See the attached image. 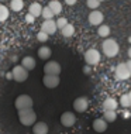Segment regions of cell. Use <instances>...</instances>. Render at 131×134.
Wrapping results in <instances>:
<instances>
[{
  "label": "cell",
  "mask_w": 131,
  "mask_h": 134,
  "mask_svg": "<svg viewBox=\"0 0 131 134\" xmlns=\"http://www.w3.org/2000/svg\"><path fill=\"white\" fill-rule=\"evenodd\" d=\"M54 12L49 9V6H47V7H42V12H41V17L44 20H52L54 19Z\"/></svg>",
  "instance_id": "cb8c5ba5"
},
{
  "label": "cell",
  "mask_w": 131,
  "mask_h": 134,
  "mask_svg": "<svg viewBox=\"0 0 131 134\" xmlns=\"http://www.w3.org/2000/svg\"><path fill=\"white\" fill-rule=\"evenodd\" d=\"M114 76L117 81H126L131 76V72L130 69L127 68V64L123 62V64H118L116 66V71H114Z\"/></svg>",
  "instance_id": "277c9868"
},
{
  "label": "cell",
  "mask_w": 131,
  "mask_h": 134,
  "mask_svg": "<svg viewBox=\"0 0 131 134\" xmlns=\"http://www.w3.org/2000/svg\"><path fill=\"white\" fill-rule=\"evenodd\" d=\"M48 37H49V34H47L45 31H38V34H37V40L39 42H47L48 41Z\"/></svg>",
  "instance_id": "83f0119b"
},
{
  "label": "cell",
  "mask_w": 131,
  "mask_h": 134,
  "mask_svg": "<svg viewBox=\"0 0 131 134\" xmlns=\"http://www.w3.org/2000/svg\"><path fill=\"white\" fill-rule=\"evenodd\" d=\"M12 74H13V79L16 82H24V81H27V78H28V71L25 69L23 65H16V66L13 68Z\"/></svg>",
  "instance_id": "5b68a950"
},
{
  "label": "cell",
  "mask_w": 131,
  "mask_h": 134,
  "mask_svg": "<svg viewBox=\"0 0 131 134\" xmlns=\"http://www.w3.org/2000/svg\"><path fill=\"white\" fill-rule=\"evenodd\" d=\"M76 123V116L72 113V111H65L61 116V124L64 127H72Z\"/></svg>",
  "instance_id": "8fae6325"
},
{
  "label": "cell",
  "mask_w": 131,
  "mask_h": 134,
  "mask_svg": "<svg viewBox=\"0 0 131 134\" xmlns=\"http://www.w3.org/2000/svg\"><path fill=\"white\" fill-rule=\"evenodd\" d=\"M127 54H128V58H131V47L128 48V52H127Z\"/></svg>",
  "instance_id": "836d02e7"
},
{
  "label": "cell",
  "mask_w": 131,
  "mask_h": 134,
  "mask_svg": "<svg viewBox=\"0 0 131 134\" xmlns=\"http://www.w3.org/2000/svg\"><path fill=\"white\" fill-rule=\"evenodd\" d=\"M87 20H89V23L92 24V26H100V24H103L104 16L101 12H99V10H92L89 14V17H87Z\"/></svg>",
  "instance_id": "9c48e42d"
},
{
  "label": "cell",
  "mask_w": 131,
  "mask_h": 134,
  "mask_svg": "<svg viewBox=\"0 0 131 134\" xmlns=\"http://www.w3.org/2000/svg\"><path fill=\"white\" fill-rule=\"evenodd\" d=\"M118 107V102L113 97H107L103 102V110H116Z\"/></svg>",
  "instance_id": "2e32d148"
},
{
  "label": "cell",
  "mask_w": 131,
  "mask_h": 134,
  "mask_svg": "<svg viewBox=\"0 0 131 134\" xmlns=\"http://www.w3.org/2000/svg\"><path fill=\"white\" fill-rule=\"evenodd\" d=\"M7 17H9V9L4 4H0V23L6 21Z\"/></svg>",
  "instance_id": "d4e9b609"
},
{
  "label": "cell",
  "mask_w": 131,
  "mask_h": 134,
  "mask_svg": "<svg viewBox=\"0 0 131 134\" xmlns=\"http://www.w3.org/2000/svg\"><path fill=\"white\" fill-rule=\"evenodd\" d=\"M100 3H101L100 0H86V6L89 7V9H93V10L99 9Z\"/></svg>",
  "instance_id": "4316f807"
},
{
  "label": "cell",
  "mask_w": 131,
  "mask_h": 134,
  "mask_svg": "<svg viewBox=\"0 0 131 134\" xmlns=\"http://www.w3.org/2000/svg\"><path fill=\"white\" fill-rule=\"evenodd\" d=\"M61 32H62V35L65 38H69V37H72V35L75 34V27L72 26V24H66L64 28H61Z\"/></svg>",
  "instance_id": "44dd1931"
},
{
  "label": "cell",
  "mask_w": 131,
  "mask_h": 134,
  "mask_svg": "<svg viewBox=\"0 0 131 134\" xmlns=\"http://www.w3.org/2000/svg\"><path fill=\"white\" fill-rule=\"evenodd\" d=\"M35 19H37V17H34L31 13H27V14H25V17H24V20H25V23H27V24H32L35 21Z\"/></svg>",
  "instance_id": "f546056e"
},
{
  "label": "cell",
  "mask_w": 131,
  "mask_h": 134,
  "mask_svg": "<svg viewBox=\"0 0 131 134\" xmlns=\"http://www.w3.org/2000/svg\"><path fill=\"white\" fill-rule=\"evenodd\" d=\"M127 68H128V69H130V72H131V58H128V61H127Z\"/></svg>",
  "instance_id": "1f68e13d"
},
{
  "label": "cell",
  "mask_w": 131,
  "mask_h": 134,
  "mask_svg": "<svg viewBox=\"0 0 131 134\" xmlns=\"http://www.w3.org/2000/svg\"><path fill=\"white\" fill-rule=\"evenodd\" d=\"M14 104H16L17 110L30 109V107H32V99H31V96H28V95H20V96H17Z\"/></svg>",
  "instance_id": "8992f818"
},
{
  "label": "cell",
  "mask_w": 131,
  "mask_h": 134,
  "mask_svg": "<svg viewBox=\"0 0 131 134\" xmlns=\"http://www.w3.org/2000/svg\"><path fill=\"white\" fill-rule=\"evenodd\" d=\"M100 2H104V0H100Z\"/></svg>",
  "instance_id": "8d00e7d4"
},
{
  "label": "cell",
  "mask_w": 131,
  "mask_h": 134,
  "mask_svg": "<svg viewBox=\"0 0 131 134\" xmlns=\"http://www.w3.org/2000/svg\"><path fill=\"white\" fill-rule=\"evenodd\" d=\"M101 49H103V54L109 58H114L116 55L118 54V49L120 47L117 44V41L113 38H107L103 41V44H101Z\"/></svg>",
  "instance_id": "6da1fadb"
},
{
  "label": "cell",
  "mask_w": 131,
  "mask_h": 134,
  "mask_svg": "<svg viewBox=\"0 0 131 134\" xmlns=\"http://www.w3.org/2000/svg\"><path fill=\"white\" fill-rule=\"evenodd\" d=\"M128 96H130V104H131V92L128 93Z\"/></svg>",
  "instance_id": "e575fe53"
},
{
  "label": "cell",
  "mask_w": 131,
  "mask_h": 134,
  "mask_svg": "<svg viewBox=\"0 0 131 134\" xmlns=\"http://www.w3.org/2000/svg\"><path fill=\"white\" fill-rule=\"evenodd\" d=\"M61 79H59V75H48L45 74V76L42 78V83L45 85V88L48 89H55L58 85H59Z\"/></svg>",
  "instance_id": "52a82bcc"
},
{
  "label": "cell",
  "mask_w": 131,
  "mask_h": 134,
  "mask_svg": "<svg viewBox=\"0 0 131 134\" xmlns=\"http://www.w3.org/2000/svg\"><path fill=\"white\" fill-rule=\"evenodd\" d=\"M41 30L45 31L47 34H49V35L55 34L56 30H58L56 21H54V20H45V21H44V23L41 24Z\"/></svg>",
  "instance_id": "7c38bea8"
},
{
  "label": "cell",
  "mask_w": 131,
  "mask_h": 134,
  "mask_svg": "<svg viewBox=\"0 0 131 134\" xmlns=\"http://www.w3.org/2000/svg\"><path fill=\"white\" fill-rule=\"evenodd\" d=\"M89 66H90V65H89ZM89 66L83 68V72H86V74H89V72H90V68H89Z\"/></svg>",
  "instance_id": "d6a6232c"
},
{
  "label": "cell",
  "mask_w": 131,
  "mask_h": 134,
  "mask_svg": "<svg viewBox=\"0 0 131 134\" xmlns=\"http://www.w3.org/2000/svg\"><path fill=\"white\" fill-rule=\"evenodd\" d=\"M21 65H23L27 71H32L35 68V65H37V62H35V59L32 57L27 55V57H24L23 59H21Z\"/></svg>",
  "instance_id": "9a60e30c"
},
{
  "label": "cell",
  "mask_w": 131,
  "mask_h": 134,
  "mask_svg": "<svg viewBox=\"0 0 131 134\" xmlns=\"http://www.w3.org/2000/svg\"><path fill=\"white\" fill-rule=\"evenodd\" d=\"M128 41H130V42H131V37H130V38H128Z\"/></svg>",
  "instance_id": "d590c367"
},
{
  "label": "cell",
  "mask_w": 131,
  "mask_h": 134,
  "mask_svg": "<svg viewBox=\"0 0 131 134\" xmlns=\"http://www.w3.org/2000/svg\"><path fill=\"white\" fill-rule=\"evenodd\" d=\"M19 120L23 126H34L37 120V114L32 110V107L23 109V110H19Z\"/></svg>",
  "instance_id": "7a4b0ae2"
},
{
  "label": "cell",
  "mask_w": 131,
  "mask_h": 134,
  "mask_svg": "<svg viewBox=\"0 0 131 134\" xmlns=\"http://www.w3.org/2000/svg\"><path fill=\"white\" fill-rule=\"evenodd\" d=\"M44 74L48 75H59L61 74V65L56 61H49L44 65Z\"/></svg>",
  "instance_id": "ba28073f"
},
{
  "label": "cell",
  "mask_w": 131,
  "mask_h": 134,
  "mask_svg": "<svg viewBox=\"0 0 131 134\" xmlns=\"http://www.w3.org/2000/svg\"><path fill=\"white\" fill-rule=\"evenodd\" d=\"M87 106H89V100H87V97H85V96L78 97V99H75V102H73V109L78 111V113L86 111Z\"/></svg>",
  "instance_id": "30bf717a"
},
{
  "label": "cell",
  "mask_w": 131,
  "mask_h": 134,
  "mask_svg": "<svg viewBox=\"0 0 131 134\" xmlns=\"http://www.w3.org/2000/svg\"><path fill=\"white\" fill-rule=\"evenodd\" d=\"M97 34H99L100 37L107 38L109 35H110V27H109L107 24H100L99 28H97Z\"/></svg>",
  "instance_id": "603a6c76"
},
{
  "label": "cell",
  "mask_w": 131,
  "mask_h": 134,
  "mask_svg": "<svg viewBox=\"0 0 131 134\" xmlns=\"http://www.w3.org/2000/svg\"><path fill=\"white\" fill-rule=\"evenodd\" d=\"M120 104H121L123 107H130V96L128 93H126V95H123L121 97H120Z\"/></svg>",
  "instance_id": "484cf974"
},
{
  "label": "cell",
  "mask_w": 131,
  "mask_h": 134,
  "mask_svg": "<svg viewBox=\"0 0 131 134\" xmlns=\"http://www.w3.org/2000/svg\"><path fill=\"white\" fill-rule=\"evenodd\" d=\"M76 2H78V0H65V3H66L68 6H73V4H76Z\"/></svg>",
  "instance_id": "4dcf8cb0"
},
{
  "label": "cell",
  "mask_w": 131,
  "mask_h": 134,
  "mask_svg": "<svg viewBox=\"0 0 131 134\" xmlns=\"http://www.w3.org/2000/svg\"><path fill=\"white\" fill-rule=\"evenodd\" d=\"M49 9L54 12V14H61V12H62V4H61V2H58V0H51L49 2Z\"/></svg>",
  "instance_id": "ffe728a7"
},
{
  "label": "cell",
  "mask_w": 131,
  "mask_h": 134,
  "mask_svg": "<svg viewBox=\"0 0 131 134\" xmlns=\"http://www.w3.org/2000/svg\"><path fill=\"white\" fill-rule=\"evenodd\" d=\"M10 9H12V12H14V13H19L24 9V2L23 0H12V2H10Z\"/></svg>",
  "instance_id": "d6986e66"
},
{
  "label": "cell",
  "mask_w": 131,
  "mask_h": 134,
  "mask_svg": "<svg viewBox=\"0 0 131 134\" xmlns=\"http://www.w3.org/2000/svg\"><path fill=\"white\" fill-rule=\"evenodd\" d=\"M32 133H34V134H48V124H47V123H44V121L34 123Z\"/></svg>",
  "instance_id": "5bb4252c"
},
{
  "label": "cell",
  "mask_w": 131,
  "mask_h": 134,
  "mask_svg": "<svg viewBox=\"0 0 131 134\" xmlns=\"http://www.w3.org/2000/svg\"><path fill=\"white\" fill-rule=\"evenodd\" d=\"M37 54H38V57L41 58V59H48V58H51V55H52V51H51L49 47L42 45V47H39V48H38Z\"/></svg>",
  "instance_id": "ac0fdd59"
},
{
  "label": "cell",
  "mask_w": 131,
  "mask_h": 134,
  "mask_svg": "<svg viewBox=\"0 0 131 134\" xmlns=\"http://www.w3.org/2000/svg\"><path fill=\"white\" fill-rule=\"evenodd\" d=\"M66 24H68V20L65 19V17H59V19L56 20V27L59 28V30H61V28H64Z\"/></svg>",
  "instance_id": "f1b7e54d"
},
{
  "label": "cell",
  "mask_w": 131,
  "mask_h": 134,
  "mask_svg": "<svg viewBox=\"0 0 131 134\" xmlns=\"http://www.w3.org/2000/svg\"><path fill=\"white\" fill-rule=\"evenodd\" d=\"M41 12H42V6L39 4V3H37V2L31 3L30 7H28V13H31L34 17H39L41 16Z\"/></svg>",
  "instance_id": "e0dca14e"
},
{
  "label": "cell",
  "mask_w": 131,
  "mask_h": 134,
  "mask_svg": "<svg viewBox=\"0 0 131 134\" xmlns=\"http://www.w3.org/2000/svg\"><path fill=\"white\" fill-rule=\"evenodd\" d=\"M103 117L107 123H113V121H116V119H117V113H116V110H104Z\"/></svg>",
  "instance_id": "7402d4cb"
},
{
  "label": "cell",
  "mask_w": 131,
  "mask_h": 134,
  "mask_svg": "<svg viewBox=\"0 0 131 134\" xmlns=\"http://www.w3.org/2000/svg\"><path fill=\"white\" fill-rule=\"evenodd\" d=\"M100 52L97 51V49L94 48H89L87 51L85 52V62L87 65H90V66H94V65H97L100 62Z\"/></svg>",
  "instance_id": "3957f363"
},
{
  "label": "cell",
  "mask_w": 131,
  "mask_h": 134,
  "mask_svg": "<svg viewBox=\"0 0 131 134\" xmlns=\"http://www.w3.org/2000/svg\"><path fill=\"white\" fill-rule=\"evenodd\" d=\"M93 129L96 133H104L107 130V121L103 119H96V120L93 121Z\"/></svg>",
  "instance_id": "4fadbf2b"
}]
</instances>
